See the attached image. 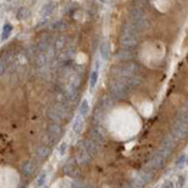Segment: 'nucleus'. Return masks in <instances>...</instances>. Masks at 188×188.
<instances>
[{
  "mask_svg": "<svg viewBox=\"0 0 188 188\" xmlns=\"http://www.w3.org/2000/svg\"><path fill=\"white\" fill-rule=\"evenodd\" d=\"M118 58L122 59V60H128L129 58H132V55H130V53L128 51V49H123V50H121V51L118 53Z\"/></svg>",
  "mask_w": 188,
  "mask_h": 188,
  "instance_id": "19",
  "label": "nucleus"
},
{
  "mask_svg": "<svg viewBox=\"0 0 188 188\" xmlns=\"http://www.w3.org/2000/svg\"><path fill=\"white\" fill-rule=\"evenodd\" d=\"M65 47H67V38H64V36L58 38V39H56V42H55V49L56 50H62Z\"/></svg>",
  "mask_w": 188,
  "mask_h": 188,
  "instance_id": "16",
  "label": "nucleus"
},
{
  "mask_svg": "<svg viewBox=\"0 0 188 188\" xmlns=\"http://www.w3.org/2000/svg\"><path fill=\"white\" fill-rule=\"evenodd\" d=\"M51 29H65V23L64 22H55L51 24Z\"/></svg>",
  "mask_w": 188,
  "mask_h": 188,
  "instance_id": "21",
  "label": "nucleus"
},
{
  "mask_svg": "<svg viewBox=\"0 0 188 188\" xmlns=\"http://www.w3.org/2000/svg\"><path fill=\"white\" fill-rule=\"evenodd\" d=\"M186 159H187V158H186V154H181V156H179V158L177 159V166H178V167H182Z\"/></svg>",
  "mask_w": 188,
  "mask_h": 188,
  "instance_id": "23",
  "label": "nucleus"
},
{
  "mask_svg": "<svg viewBox=\"0 0 188 188\" xmlns=\"http://www.w3.org/2000/svg\"><path fill=\"white\" fill-rule=\"evenodd\" d=\"M50 154V148L47 145H42L36 149V157L39 159H45L47 157H49Z\"/></svg>",
  "mask_w": 188,
  "mask_h": 188,
  "instance_id": "6",
  "label": "nucleus"
},
{
  "mask_svg": "<svg viewBox=\"0 0 188 188\" xmlns=\"http://www.w3.org/2000/svg\"><path fill=\"white\" fill-rule=\"evenodd\" d=\"M187 107H188V105H187Z\"/></svg>",
  "mask_w": 188,
  "mask_h": 188,
  "instance_id": "29",
  "label": "nucleus"
},
{
  "mask_svg": "<svg viewBox=\"0 0 188 188\" xmlns=\"http://www.w3.org/2000/svg\"><path fill=\"white\" fill-rule=\"evenodd\" d=\"M90 153L88 150L82 145V143H79V147H78V153H77V161L78 163L80 164H84L87 162H89V158H90Z\"/></svg>",
  "mask_w": 188,
  "mask_h": 188,
  "instance_id": "4",
  "label": "nucleus"
},
{
  "mask_svg": "<svg viewBox=\"0 0 188 188\" xmlns=\"http://www.w3.org/2000/svg\"><path fill=\"white\" fill-rule=\"evenodd\" d=\"M13 30V27L10 24H5L4 29H3V34H2V40H5L6 38L10 35V31Z\"/></svg>",
  "mask_w": 188,
  "mask_h": 188,
  "instance_id": "18",
  "label": "nucleus"
},
{
  "mask_svg": "<svg viewBox=\"0 0 188 188\" xmlns=\"http://www.w3.org/2000/svg\"><path fill=\"white\" fill-rule=\"evenodd\" d=\"M53 10H54V3H53V2H49V3H47V4L43 5L40 14H42L43 16H47V15H50V14L53 13Z\"/></svg>",
  "mask_w": 188,
  "mask_h": 188,
  "instance_id": "10",
  "label": "nucleus"
},
{
  "mask_svg": "<svg viewBox=\"0 0 188 188\" xmlns=\"http://www.w3.org/2000/svg\"><path fill=\"white\" fill-rule=\"evenodd\" d=\"M83 124H84L83 119L80 117H77L75 121H74V124H73V130L75 132V133H80L82 128H83Z\"/></svg>",
  "mask_w": 188,
  "mask_h": 188,
  "instance_id": "12",
  "label": "nucleus"
},
{
  "mask_svg": "<svg viewBox=\"0 0 188 188\" xmlns=\"http://www.w3.org/2000/svg\"><path fill=\"white\" fill-rule=\"evenodd\" d=\"M144 184H145V182H144V179H143V178H142L139 174L134 176L133 181H132V186H133L134 188H143V187H144Z\"/></svg>",
  "mask_w": 188,
  "mask_h": 188,
  "instance_id": "13",
  "label": "nucleus"
},
{
  "mask_svg": "<svg viewBox=\"0 0 188 188\" xmlns=\"http://www.w3.org/2000/svg\"><path fill=\"white\" fill-rule=\"evenodd\" d=\"M65 149H67V143L65 142H63L60 145H59V153L63 156L64 154V152H65Z\"/></svg>",
  "mask_w": 188,
  "mask_h": 188,
  "instance_id": "25",
  "label": "nucleus"
},
{
  "mask_svg": "<svg viewBox=\"0 0 188 188\" xmlns=\"http://www.w3.org/2000/svg\"><path fill=\"white\" fill-rule=\"evenodd\" d=\"M186 163H187V164H188V157H187V159H186Z\"/></svg>",
  "mask_w": 188,
  "mask_h": 188,
  "instance_id": "28",
  "label": "nucleus"
},
{
  "mask_svg": "<svg viewBox=\"0 0 188 188\" xmlns=\"http://www.w3.org/2000/svg\"><path fill=\"white\" fill-rule=\"evenodd\" d=\"M64 173L65 174H68V176H77V173H79L78 172V168H77V166H73V164H67L65 167H64Z\"/></svg>",
  "mask_w": 188,
  "mask_h": 188,
  "instance_id": "11",
  "label": "nucleus"
},
{
  "mask_svg": "<svg viewBox=\"0 0 188 188\" xmlns=\"http://www.w3.org/2000/svg\"><path fill=\"white\" fill-rule=\"evenodd\" d=\"M29 14H30V11H29V9H28V8H20V9L18 10L16 18L19 19V20H23V19H25V18H28V16H29Z\"/></svg>",
  "mask_w": 188,
  "mask_h": 188,
  "instance_id": "15",
  "label": "nucleus"
},
{
  "mask_svg": "<svg viewBox=\"0 0 188 188\" xmlns=\"http://www.w3.org/2000/svg\"><path fill=\"white\" fill-rule=\"evenodd\" d=\"M88 112H89V103L87 99H83L80 103V107H79V113H80V116H87Z\"/></svg>",
  "mask_w": 188,
  "mask_h": 188,
  "instance_id": "14",
  "label": "nucleus"
},
{
  "mask_svg": "<svg viewBox=\"0 0 188 188\" xmlns=\"http://www.w3.org/2000/svg\"><path fill=\"white\" fill-rule=\"evenodd\" d=\"M128 87L119 79H114V80H110L109 83V90H110V94L114 98H118V99H123L127 97L128 94Z\"/></svg>",
  "mask_w": 188,
  "mask_h": 188,
  "instance_id": "1",
  "label": "nucleus"
},
{
  "mask_svg": "<svg viewBox=\"0 0 188 188\" xmlns=\"http://www.w3.org/2000/svg\"><path fill=\"white\" fill-rule=\"evenodd\" d=\"M177 117H178V121H181V122H183L184 124L188 125V107L178 110Z\"/></svg>",
  "mask_w": 188,
  "mask_h": 188,
  "instance_id": "9",
  "label": "nucleus"
},
{
  "mask_svg": "<svg viewBox=\"0 0 188 188\" xmlns=\"http://www.w3.org/2000/svg\"><path fill=\"white\" fill-rule=\"evenodd\" d=\"M100 54L104 59H108L110 56V45H109V42L104 40L100 45Z\"/></svg>",
  "mask_w": 188,
  "mask_h": 188,
  "instance_id": "7",
  "label": "nucleus"
},
{
  "mask_svg": "<svg viewBox=\"0 0 188 188\" xmlns=\"http://www.w3.org/2000/svg\"><path fill=\"white\" fill-rule=\"evenodd\" d=\"M4 69H5V63H3V60L0 59V75L4 73Z\"/></svg>",
  "mask_w": 188,
  "mask_h": 188,
  "instance_id": "26",
  "label": "nucleus"
},
{
  "mask_svg": "<svg viewBox=\"0 0 188 188\" xmlns=\"http://www.w3.org/2000/svg\"><path fill=\"white\" fill-rule=\"evenodd\" d=\"M122 188H134V187H133V186H132V183H130V184L128 183V184H124V186H123Z\"/></svg>",
  "mask_w": 188,
  "mask_h": 188,
  "instance_id": "27",
  "label": "nucleus"
},
{
  "mask_svg": "<svg viewBox=\"0 0 188 188\" xmlns=\"http://www.w3.org/2000/svg\"><path fill=\"white\" fill-rule=\"evenodd\" d=\"M177 142H178V139L171 133V134H167V136H164V138L162 139V148H164V149H167V150H171L177 145Z\"/></svg>",
  "mask_w": 188,
  "mask_h": 188,
  "instance_id": "3",
  "label": "nucleus"
},
{
  "mask_svg": "<svg viewBox=\"0 0 188 188\" xmlns=\"http://www.w3.org/2000/svg\"><path fill=\"white\" fill-rule=\"evenodd\" d=\"M184 182H186V178H184V176H178V178H177V182H176V187L177 188H183V186H184Z\"/></svg>",
  "mask_w": 188,
  "mask_h": 188,
  "instance_id": "20",
  "label": "nucleus"
},
{
  "mask_svg": "<svg viewBox=\"0 0 188 188\" xmlns=\"http://www.w3.org/2000/svg\"><path fill=\"white\" fill-rule=\"evenodd\" d=\"M97 82H98V70H93L92 74H90V80H89L90 88H94V87H96Z\"/></svg>",
  "mask_w": 188,
  "mask_h": 188,
  "instance_id": "17",
  "label": "nucleus"
},
{
  "mask_svg": "<svg viewBox=\"0 0 188 188\" xmlns=\"http://www.w3.org/2000/svg\"><path fill=\"white\" fill-rule=\"evenodd\" d=\"M164 159L166 158L161 154V152H158L157 154H154L152 157V159H150V162H149L148 168H161L163 166V163H164Z\"/></svg>",
  "mask_w": 188,
  "mask_h": 188,
  "instance_id": "5",
  "label": "nucleus"
},
{
  "mask_svg": "<svg viewBox=\"0 0 188 188\" xmlns=\"http://www.w3.org/2000/svg\"><path fill=\"white\" fill-rule=\"evenodd\" d=\"M172 134L177 138V139H183V138H187L188 137V125L184 124L183 122L181 121H177L172 124Z\"/></svg>",
  "mask_w": 188,
  "mask_h": 188,
  "instance_id": "2",
  "label": "nucleus"
},
{
  "mask_svg": "<svg viewBox=\"0 0 188 188\" xmlns=\"http://www.w3.org/2000/svg\"><path fill=\"white\" fill-rule=\"evenodd\" d=\"M45 178H47V174L43 172L39 177H38V179H36V187H42L43 183H44V181H45Z\"/></svg>",
  "mask_w": 188,
  "mask_h": 188,
  "instance_id": "22",
  "label": "nucleus"
},
{
  "mask_svg": "<svg viewBox=\"0 0 188 188\" xmlns=\"http://www.w3.org/2000/svg\"><path fill=\"white\" fill-rule=\"evenodd\" d=\"M22 171H23V173H24L25 176H31L33 172H34V164H33L30 161L24 162L23 166H22Z\"/></svg>",
  "mask_w": 188,
  "mask_h": 188,
  "instance_id": "8",
  "label": "nucleus"
},
{
  "mask_svg": "<svg viewBox=\"0 0 188 188\" xmlns=\"http://www.w3.org/2000/svg\"><path fill=\"white\" fill-rule=\"evenodd\" d=\"M162 188H174V184H173V182H172V181H167V182H164V183H163Z\"/></svg>",
  "mask_w": 188,
  "mask_h": 188,
  "instance_id": "24",
  "label": "nucleus"
}]
</instances>
